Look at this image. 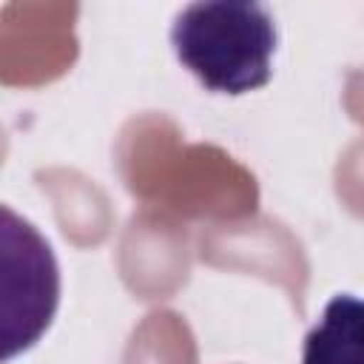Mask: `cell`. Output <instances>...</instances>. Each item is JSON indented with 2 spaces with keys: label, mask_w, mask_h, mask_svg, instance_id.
<instances>
[{
  "label": "cell",
  "mask_w": 364,
  "mask_h": 364,
  "mask_svg": "<svg viewBox=\"0 0 364 364\" xmlns=\"http://www.w3.org/2000/svg\"><path fill=\"white\" fill-rule=\"evenodd\" d=\"M176 60L216 94H245L270 80L276 17L256 0H196L171 23Z\"/></svg>",
  "instance_id": "1"
},
{
  "label": "cell",
  "mask_w": 364,
  "mask_h": 364,
  "mask_svg": "<svg viewBox=\"0 0 364 364\" xmlns=\"http://www.w3.org/2000/svg\"><path fill=\"white\" fill-rule=\"evenodd\" d=\"M60 262L43 230L0 202V364L34 347L60 307Z\"/></svg>",
  "instance_id": "2"
},
{
  "label": "cell",
  "mask_w": 364,
  "mask_h": 364,
  "mask_svg": "<svg viewBox=\"0 0 364 364\" xmlns=\"http://www.w3.org/2000/svg\"><path fill=\"white\" fill-rule=\"evenodd\" d=\"M364 307L353 293L333 296L321 318L301 341V364H361L364 361Z\"/></svg>",
  "instance_id": "3"
}]
</instances>
